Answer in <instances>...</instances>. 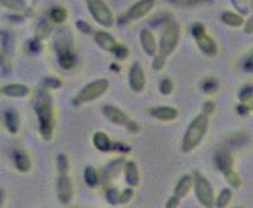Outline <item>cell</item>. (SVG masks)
<instances>
[{
    "label": "cell",
    "mask_w": 253,
    "mask_h": 208,
    "mask_svg": "<svg viewBox=\"0 0 253 208\" xmlns=\"http://www.w3.org/2000/svg\"><path fill=\"white\" fill-rule=\"evenodd\" d=\"M133 196H134V192H133L132 187L124 189L123 193H122L121 197H119V203H121V205H126V203L132 200Z\"/></svg>",
    "instance_id": "39"
},
{
    "label": "cell",
    "mask_w": 253,
    "mask_h": 208,
    "mask_svg": "<svg viewBox=\"0 0 253 208\" xmlns=\"http://www.w3.org/2000/svg\"><path fill=\"white\" fill-rule=\"evenodd\" d=\"M245 32L247 35H253V14L250 15L247 20H245Z\"/></svg>",
    "instance_id": "49"
},
{
    "label": "cell",
    "mask_w": 253,
    "mask_h": 208,
    "mask_svg": "<svg viewBox=\"0 0 253 208\" xmlns=\"http://www.w3.org/2000/svg\"><path fill=\"white\" fill-rule=\"evenodd\" d=\"M119 197H121V193L118 192V189L115 188H109L107 191V201L109 205L117 206L119 203Z\"/></svg>",
    "instance_id": "35"
},
{
    "label": "cell",
    "mask_w": 253,
    "mask_h": 208,
    "mask_svg": "<svg viewBox=\"0 0 253 208\" xmlns=\"http://www.w3.org/2000/svg\"><path fill=\"white\" fill-rule=\"evenodd\" d=\"M238 99L241 103L248 104L250 101L253 100V85L252 83H247L239 90Z\"/></svg>",
    "instance_id": "29"
},
{
    "label": "cell",
    "mask_w": 253,
    "mask_h": 208,
    "mask_svg": "<svg viewBox=\"0 0 253 208\" xmlns=\"http://www.w3.org/2000/svg\"><path fill=\"white\" fill-rule=\"evenodd\" d=\"M237 112H238L241 116H248V115H250V112H251L248 104H245V103L239 104V105L237 106Z\"/></svg>",
    "instance_id": "45"
},
{
    "label": "cell",
    "mask_w": 253,
    "mask_h": 208,
    "mask_svg": "<svg viewBox=\"0 0 253 208\" xmlns=\"http://www.w3.org/2000/svg\"><path fill=\"white\" fill-rule=\"evenodd\" d=\"M57 168L60 173H67L69 171V159L65 154H60L57 157Z\"/></svg>",
    "instance_id": "37"
},
{
    "label": "cell",
    "mask_w": 253,
    "mask_h": 208,
    "mask_svg": "<svg viewBox=\"0 0 253 208\" xmlns=\"http://www.w3.org/2000/svg\"><path fill=\"white\" fill-rule=\"evenodd\" d=\"M124 164H126V162H124L123 158H119V159L113 160L109 166L104 169L103 184L104 185L110 184V182H112V180L114 179V178L117 177L119 173H121L122 169L124 168Z\"/></svg>",
    "instance_id": "15"
},
{
    "label": "cell",
    "mask_w": 253,
    "mask_h": 208,
    "mask_svg": "<svg viewBox=\"0 0 253 208\" xmlns=\"http://www.w3.org/2000/svg\"><path fill=\"white\" fill-rule=\"evenodd\" d=\"M224 178L227 180L228 184L232 187V188H239L242 185V179L238 174L233 171V169H229V171L224 172Z\"/></svg>",
    "instance_id": "31"
},
{
    "label": "cell",
    "mask_w": 253,
    "mask_h": 208,
    "mask_svg": "<svg viewBox=\"0 0 253 208\" xmlns=\"http://www.w3.org/2000/svg\"><path fill=\"white\" fill-rule=\"evenodd\" d=\"M129 87L134 92H142L146 87V76L139 62H134L129 69Z\"/></svg>",
    "instance_id": "11"
},
{
    "label": "cell",
    "mask_w": 253,
    "mask_h": 208,
    "mask_svg": "<svg viewBox=\"0 0 253 208\" xmlns=\"http://www.w3.org/2000/svg\"><path fill=\"white\" fill-rule=\"evenodd\" d=\"M164 31H162L161 39H160V46H158L156 56L158 57L167 60V57L172 54L176 47L178 44V39H180V26L173 20L167 19L165 22Z\"/></svg>",
    "instance_id": "3"
},
{
    "label": "cell",
    "mask_w": 253,
    "mask_h": 208,
    "mask_svg": "<svg viewBox=\"0 0 253 208\" xmlns=\"http://www.w3.org/2000/svg\"><path fill=\"white\" fill-rule=\"evenodd\" d=\"M103 114L104 116L109 120L110 123L122 126V128H124L126 130L132 133V134H135V133H138L139 131L138 124L135 123L134 120L130 119L126 112L122 111L121 108L115 107V106L113 105H105L103 107Z\"/></svg>",
    "instance_id": "5"
},
{
    "label": "cell",
    "mask_w": 253,
    "mask_h": 208,
    "mask_svg": "<svg viewBox=\"0 0 253 208\" xmlns=\"http://www.w3.org/2000/svg\"><path fill=\"white\" fill-rule=\"evenodd\" d=\"M33 108L38 117L41 137L44 141H49L53 138L55 119H53V101L46 89L38 91L35 104H33Z\"/></svg>",
    "instance_id": "1"
},
{
    "label": "cell",
    "mask_w": 253,
    "mask_h": 208,
    "mask_svg": "<svg viewBox=\"0 0 253 208\" xmlns=\"http://www.w3.org/2000/svg\"><path fill=\"white\" fill-rule=\"evenodd\" d=\"M44 86L47 87V90H55V89H60L61 86H62V81L58 80V78H53V77H47L44 78Z\"/></svg>",
    "instance_id": "41"
},
{
    "label": "cell",
    "mask_w": 253,
    "mask_h": 208,
    "mask_svg": "<svg viewBox=\"0 0 253 208\" xmlns=\"http://www.w3.org/2000/svg\"><path fill=\"white\" fill-rule=\"evenodd\" d=\"M115 56V57L118 58V60L123 61L126 60V57H128V54H129V49L126 48V46H123V44H119L118 47H117V49L114 51V53H113Z\"/></svg>",
    "instance_id": "40"
},
{
    "label": "cell",
    "mask_w": 253,
    "mask_h": 208,
    "mask_svg": "<svg viewBox=\"0 0 253 208\" xmlns=\"http://www.w3.org/2000/svg\"><path fill=\"white\" fill-rule=\"evenodd\" d=\"M49 32H51V24H49L48 20L42 19L40 24H38L37 29H36V38L43 39V38H46L49 35Z\"/></svg>",
    "instance_id": "32"
},
{
    "label": "cell",
    "mask_w": 253,
    "mask_h": 208,
    "mask_svg": "<svg viewBox=\"0 0 253 208\" xmlns=\"http://www.w3.org/2000/svg\"><path fill=\"white\" fill-rule=\"evenodd\" d=\"M155 6V0H139L137 3L133 4L128 12L126 13L124 18H126L128 22L129 20H138L142 18L146 17L147 14H150L151 10Z\"/></svg>",
    "instance_id": "9"
},
{
    "label": "cell",
    "mask_w": 253,
    "mask_h": 208,
    "mask_svg": "<svg viewBox=\"0 0 253 208\" xmlns=\"http://www.w3.org/2000/svg\"><path fill=\"white\" fill-rule=\"evenodd\" d=\"M3 203H4V191L0 189V207L3 206Z\"/></svg>",
    "instance_id": "50"
},
{
    "label": "cell",
    "mask_w": 253,
    "mask_h": 208,
    "mask_svg": "<svg viewBox=\"0 0 253 208\" xmlns=\"http://www.w3.org/2000/svg\"><path fill=\"white\" fill-rule=\"evenodd\" d=\"M139 42H141L142 49L144 51V53L150 57H155L157 54V42H156V38L153 35L152 32L150 29H142L141 33H139Z\"/></svg>",
    "instance_id": "12"
},
{
    "label": "cell",
    "mask_w": 253,
    "mask_h": 208,
    "mask_svg": "<svg viewBox=\"0 0 253 208\" xmlns=\"http://www.w3.org/2000/svg\"><path fill=\"white\" fill-rule=\"evenodd\" d=\"M94 40L101 49H104L105 52H109V53H114L117 47L119 46V43L117 42V39L113 35H110L108 32L104 31L96 32L94 35Z\"/></svg>",
    "instance_id": "13"
},
{
    "label": "cell",
    "mask_w": 253,
    "mask_h": 208,
    "mask_svg": "<svg viewBox=\"0 0 253 208\" xmlns=\"http://www.w3.org/2000/svg\"><path fill=\"white\" fill-rule=\"evenodd\" d=\"M208 128H209V116L204 112L199 114L195 119L190 123L185 131L184 138H182L181 149L184 153H190L194 149L198 148V145L203 141L205 134H207Z\"/></svg>",
    "instance_id": "2"
},
{
    "label": "cell",
    "mask_w": 253,
    "mask_h": 208,
    "mask_svg": "<svg viewBox=\"0 0 253 208\" xmlns=\"http://www.w3.org/2000/svg\"><path fill=\"white\" fill-rule=\"evenodd\" d=\"M218 89V82L214 80H207L203 83V90H204V92H207V94H213V92H215Z\"/></svg>",
    "instance_id": "38"
},
{
    "label": "cell",
    "mask_w": 253,
    "mask_h": 208,
    "mask_svg": "<svg viewBox=\"0 0 253 208\" xmlns=\"http://www.w3.org/2000/svg\"><path fill=\"white\" fill-rule=\"evenodd\" d=\"M230 3H232V5H233V8L236 9V12L238 14L243 15V17L251 14L250 0H230Z\"/></svg>",
    "instance_id": "28"
},
{
    "label": "cell",
    "mask_w": 253,
    "mask_h": 208,
    "mask_svg": "<svg viewBox=\"0 0 253 208\" xmlns=\"http://www.w3.org/2000/svg\"><path fill=\"white\" fill-rule=\"evenodd\" d=\"M92 144L98 150L100 151H112V141L108 135L103 131H98L92 135Z\"/></svg>",
    "instance_id": "21"
},
{
    "label": "cell",
    "mask_w": 253,
    "mask_h": 208,
    "mask_svg": "<svg viewBox=\"0 0 253 208\" xmlns=\"http://www.w3.org/2000/svg\"><path fill=\"white\" fill-rule=\"evenodd\" d=\"M170 1L177 6H182V8H193V6L208 4L210 0H170Z\"/></svg>",
    "instance_id": "33"
},
{
    "label": "cell",
    "mask_w": 253,
    "mask_h": 208,
    "mask_svg": "<svg viewBox=\"0 0 253 208\" xmlns=\"http://www.w3.org/2000/svg\"><path fill=\"white\" fill-rule=\"evenodd\" d=\"M165 63H166V60L158 57V56H155V57H153L152 69H155V71H161V69L165 67Z\"/></svg>",
    "instance_id": "43"
},
{
    "label": "cell",
    "mask_w": 253,
    "mask_h": 208,
    "mask_svg": "<svg viewBox=\"0 0 253 208\" xmlns=\"http://www.w3.org/2000/svg\"><path fill=\"white\" fill-rule=\"evenodd\" d=\"M108 89H109V81L105 80V78L92 81L79 92L78 97H76V104L80 105V104L91 103V101L103 96Z\"/></svg>",
    "instance_id": "8"
},
{
    "label": "cell",
    "mask_w": 253,
    "mask_h": 208,
    "mask_svg": "<svg viewBox=\"0 0 253 208\" xmlns=\"http://www.w3.org/2000/svg\"><path fill=\"white\" fill-rule=\"evenodd\" d=\"M150 115L160 121H172L178 116V111L170 106H155L150 110Z\"/></svg>",
    "instance_id": "14"
},
{
    "label": "cell",
    "mask_w": 253,
    "mask_h": 208,
    "mask_svg": "<svg viewBox=\"0 0 253 208\" xmlns=\"http://www.w3.org/2000/svg\"><path fill=\"white\" fill-rule=\"evenodd\" d=\"M57 196L62 205H69L74 197V187L67 173H60L57 179Z\"/></svg>",
    "instance_id": "10"
},
{
    "label": "cell",
    "mask_w": 253,
    "mask_h": 208,
    "mask_svg": "<svg viewBox=\"0 0 253 208\" xmlns=\"http://www.w3.org/2000/svg\"><path fill=\"white\" fill-rule=\"evenodd\" d=\"M172 91H173L172 81H171L170 78H164V80L161 81V83H160V92H161L162 95H165V96H167V95H170Z\"/></svg>",
    "instance_id": "36"
},
{
    "label": "cell",
    "mask_w": 253,
    "mask_h": 208,
    "mask_svg": "<svg viewBox=\"0 0 253 208\" xmlns=\"http://www.w3.org/2000/svg\"><path fill=\"white\" fill-rule=\"evenodd\" d=\"M193 183H194V180H193V177H191V175H184L181 179L178 180L177 184H176L175 196L178 197L180 200H182V198H184V197L189 193L190 189H191V187H193Z\"/></svg>",
    "instance_id": "22"
},
{
    "label": "cell",
    "mask_w": 253,
    "mask_h": 208,
    "mask_svg": "<svg viewBox=\"0 0 253 208\" xmlns=\"http://www.w3.org/2000/svg\"><path fill=\"white\" fill-rule=\"evenodd\" d=\"M193 180L194 191H195V196L199 202L202 203L204 207H213L214 202H215V197H214V189L210 185L209 180L198 172L194 173Z\"/></svg>",
    "instance_id": "6"
},
{
    "label": "cell",
    "mask_w": 253,
    "mask_h": 208,
    "mask_svg": "<svg viewBox=\"0 0 253 208\" xmlns=\"http://www.w3.org/2000/svg\"><path fill=\"white\" fill-rule=\"evenodd\" d=\"M1 92H3V95L12 97V99H20V97L28 96L31 90L22 83H9V85L4 86L1 89Z\"/></svg>",
    "instance_id": "16"
},
{
    "label": "cell",
    "mask_w": 253,
    "mask_h": 208,
    "mask_svg": "<svg viewBox=\"0 0 253 208\" xmlns=\"http://www.w3.org/2000/svg\"><path fill=\"white\" fill-rule=\"evenodd\" d=\"M214 110H215V105H214L213 101H207V103L204 104V107H203V112H204L205 115H211L214 112Z\"/></svg>",
    "instance_id": "47"
},
{
    "label": "cell",
    "mask_w": 253,
    "mask_h": 208,
    "mask_svg": "<svg viewBox=\"0 0 253 208\" xmlns=\"http://www.w3.org/2000/svg\"><path fill=\"white\" fill-rule=\"evenodd\" d=\"M48 18L52 23L62 24L67 19V10L63 6L56 5L53 8H51V10L48 12Z\"/></svg>",
    "instance_id": "25"
},
{
    "label": "cell",
    "mask_w": 253,
    "mask_h": 208,
    "mask_svg": "<svg viewBox=\"0 0 253 208\" xmlns=\"http://www.w3.org/2000/svg\"><path fill=\"white\" fill-rule=\"evenodd\" d=\"M248 106H250V110H251V111H253V100L248 103Z\"/></svg>",
    "instance_id": "52"
},
{
    "label": "cell",
    "mask_w": 253,
    "mask_h": 208,
    "mask_svg": "<svg viewBox=\"0 0 253 208\" xmlns=\"http://www.w3.org/2000/svg\"><path fill=\"white\" fill-rule=\"evenodd\" d=\"M220 20L225 26L230 27V28H239V27H243V24H245L243 15L238 14V13L229 12V10L221 13Z\"/></svg>",
    "instance_id": "19"
},
{
    "label": "cell",
    "mask_w": 253,
    "mask_h": 208,
    "mask_svg": "<svg viewBox=\"0 0 253 208\" xmlns=\"http://www.w3.org/2000/svg\"><path fill=\"white\" fill-rule=\"evenodd\" d=\"M180 202H181V200L178 198V197H176L175 194H173L171 198H169V201L166 202V206L165 207L166 208H176L180 206Z\"/></svg>",
    "instance_id": "46"
},
{
    "label": "cell",
    "mask_w": 253,
    "mask_h": 208,
    "mask_svg": "<svg viewBox=\"0 0 253 208\" xmlns=\"http://www.w3.org/2000/svg\"><path fill=\"white\" fill-rule=\"evenodd\" d=\"M76 58L70 48L58 49V65L63 69H71L75 66Z\"/></svg>",
    "instance_id": "20"
},
{
    "label": "cell",
    "mask_w": 253,
    "mask_h": 208,
    "mask_svg": "<svg viewBox=\"0 0 253 208\" xmlns=\"http://www.w3.org/2000/svg\"><path fill=\"white\" fill-rule=\"evenodd\" d=\"M4 121H5V126L10 134H15L19 129V116L15 110H8L4 114Z\"/></svg>",
    "instance_id": "23"
},
{
    "label": "cell",
    "mask_w": 253,
    "mask_h": 208,
    "mask_svg": "<svg viewBox=\"0 0 253 208\" xmlns=\"http://www.w3.org/2000/svg\"><path fill=\"white\" fill-rule=\"evenodd\" d=\"M214 160H215L216 168L220 172H223V173L229 171V169H232V167H233V158H232L229 151L227 150L218 151L215 154Z\"/></svg>",
    "instance_id": "18"
},
{
    "label": "cell",
    "mask_w": 253,
    "mask_h": 208,
    "mask_svg": "<svg viewBox=\"0 0 253 208\" xmlns=\"http://www.w3.org/2000/svg\"><path fill=\"white\" fill-rule=\"evenodd\" d=\"M232 191L229 188H224L223 191L219 193L218 198L215 201V205L218 208H224L229 205V202L232 201Z\"/></svg>",
    "instance_id": "30"
},
{
    "label": "cell",
    "mask_w": 253,
    "mask_h": 208,
    "mask_svg": "<svg viewBox=\"0 0 253 208\" xmlns=\"http://www.w3.org/2000/svg\"><path fill=\"white\" fill-rule=\"evenodd\" d=\"M76 28L83 33V35H89L91 33V27H90L89 23H86L85 20H76Z\"/></svg>",
    "instance_id": "42"
},
{
    "label": "cell",
    "mask_w": 253,
    "mask_h": 208,
    "mask_svg": "<svg viewBox=\"0 0 253 208\" xmlns=\"http://www.w3.org/2000/svg\"><path fill=\"white\" fill-rule=\"evenodd\" d=\"M250 5H251V14H253V0H250Z\"/></svg>",
    "instance_id": "51"
},
{
    "label": "cell",
    "mask_w": 253,
    "mask_h": 208,
    "mask_svg": "<svg viewBox=\"0 0 253 208\" xmlns=\"http://www.w3.org/2000/svg\"><path fill=\"white\" fill-rule=\"evenodd\" d=\"M87 10L92 19L104 28H110L114 24V15L104 0H86Z\"/></svg>",
    "instance_id": "4"
},
{
    "label": "cell",
    "mask_w": 253,
    "mask_h": 208,
    "mask_svg": "<svg viewBox=\"0 0 253 208\" xmlns=\"http://www.w3.org/2000/svg\"><path fill=\"white\" fill-rule=\"evenodd\" d=\"M191 35H193L199 49L203 53L209 57H214L218 53V46H216L215 40L210 35H208L205 27L202 23H194L193 28H191Z\"/></svg>",
    "instance_id": "7"
},
{
    "label": "cell",
    "mask_w": 253,
    "mask_h": 208,
    "mask_svg": "<svg viewBox=\"0 0 253 208\" xmlns=\"http://www.w3.org/2000/svg\"><path fill=\"white\" fill-rule=\"evenodd\" d=\"M3 63H4V58H3V54L0 53V66L3 65Z\"/></svg>",
    "instance_id": "53"
},
{
    "label": "cell",
    "mask_w": 253,
    "mask_h": 208,
    "mask_svg": "<svg viewBox=\"0 0 253 208\" xmlns=\"http://www.w3.org/2000/svg\"><path fill=\"white\" fill-rule=\"evenodd\" d=\"M14 166L19 172L27 173V172L31 171L32 163L26 153H23V151H17L14 154Z\"/></svg>",
    "instance_id": "24"
},
{
    "label": "cell",
    "mask_w": 253,
    "mask_h": 208,
    "mask_svg": "<svg viewBox=\"0 0 253 208\" xmlns=\"http://www.w3.org/2000/svg\"><path fill=\"white\" fill-rule=\"evenodd\" d=\"M84 180L89 185L90 188H95L98 187L99 182H100V178H99V174L96 172V169L91 166H87L84 171Z\"/></svg>",
    "instance_id": "26"
},
{
    "label": "cell",
    "mask_w": 253,
    "mask_h": 208,
    "mask_svg": "<svg viewBox=\"0 0 253 208\" xmlns=\"http://www.w3.org/2000/svg\"><path fill=\"white\" fill-rule=\"evenodd\" d=\"M112 150H115V151H119V153H128V151H130V148L128 145H126V144H112Z\"/></svg>",
    "instance_id": "48"
},
{
    "label": "cell",
    "mask_w": 253,
    "mask_h": 208,
    "mask_svg": "<svg viewBox=\"0 0 253 208\" xmlns=\"http://www.w3.org/2000/svg\"><path fill=\"white\" fill-rule=\"evenodd\" d=\"M243 69L247 72H253V51L246 57L245 63H243Z\"/></svg>",
    "instance_id": "44"
},
{
    "label": "cell",
    "mask_w": 253,
    "mask_h": 208,
    "mask_svg": "<svg viewBox=\"0 0 253 208\" xmlns=\"http://www.w3.org/2000/svg\"><path fill=\"white\" fill-rule=\"evenodd\" d=\"M26 44L27 49H28V52L31 54H38L41 52V48H42V46H41V39H38V38L29 39Z\"/></svg>",
    "instance_id": "34"
},
{
    "label": "cell",
    "mask_w": 253,
    "mask_h": 208,
    "mask_svg": "<svg viewBox=\"0 0 253 208\" xmlns=\"http://www.w3.org/2000/svg\"><path fill=\"white\" fill-rule=\"evenodd\" d=\"M124 178H126V184L134 188L137 185L139 184V172L137 166H135L134 162H126L124 164Z\"/></svg>",
    "instance_id": "17"
},
{
    "label": "cell",
    "mask_w": 253,
    "mask_h": 208,
    "mask_svg": "<svg viewBox=\"0 0 253 208\" xmlns=\"http://www.w3.org/2000/svg\"><path fill=\"white\" fill-rule=\"evenodd\" d=\"M0 4H1V6L14 13H22L27 8L24 0H0Z\"/></svg>",
    "instance_id": "27"
}]
</instances>
